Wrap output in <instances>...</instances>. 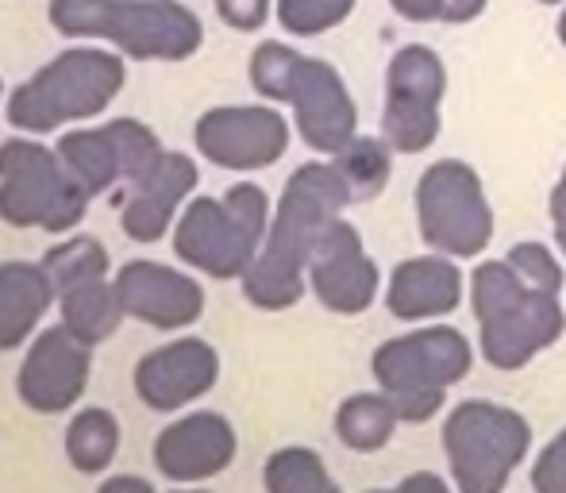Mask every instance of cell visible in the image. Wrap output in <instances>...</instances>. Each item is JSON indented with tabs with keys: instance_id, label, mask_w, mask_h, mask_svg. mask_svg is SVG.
I'll return each instance as SVG.
<instances>
[{
	"instance_id": "cell-1",
	"label": "cell",
	"mask_w": 566,
	"mask_h": 493,
	"mask_svg": "<svg viewBox=\"0 0 566 493\" xmlns=\"http://www.w3.org/2000/svg\"><path fill=\"white\" fill-rule=\"evenodd\" d=\"M347 204L355 201H350L347 181L332 158L297 166L285 181L274 217H270V232L259 259L239 277L243 297L266 313L297 305L308 290V259L316 251V240Z\"/></svg>"
},
{
	"instance_id": "cell-2",
	"label": "cell",
	"mask_w": 566,
	"mask_h": 493,
	"mask_svg": "<svg viewBox=\"0 0 566 493\" xmlns=\"http://www.w3.org/2000/svg\"><path fill=\"white\" fill-rule=\"evenodd\" d=\"M247 77L254 93L293 108V124L316 155H339L358 135V105L332 62L266 39L254 46Z\"/></svg>"
},
{
	"instance_id": "cell-3",
	"label": "cell",
	"mask_w": 566,
	"mask_h": 493,
	"mask_svg": "<svg viewBox=\"0 0 566 493\" xmlns=\"http://www.w3.org/2000/svg\"><path fill=\"white\" fill-rule=\"evenodd\" d=\"M470 313L478 344L493 370H524L536 355L555 347L566 332V308L552 293H536L516 277L505 259L478 262L470 274Z\"/></svg>"
},
{
	"instance_id": "cell-4",
	"label": "cell",
	"mask_w": 566,
	"mask_h": 493,
	"mask_svg": "<svg viewBox=\"0 0 566 493\" xmlns=\"http://www.w3.org/2000/svg\"><path fill=\"white\" fill-rule=\"evenodd\" d=\"M51 23L66 39H101L127 59L181 62L205 43V23L178 0H51Z\"/></svg>"
},
{
	"instance_id": "cell-5",
	"label": "cell",
	"mask_w": 566,
	"mask_h": 493,
	"mask_svg": "<svg viewBox=\"0 0 566 493\" xmlns=\"http://www.w3.org/2000/svg\"><path fill=\"white\" fill-rule=\"evenodd\" d=\"M127 70L113 51L74 46L51 59L8 97V124L20 132H54L62 124L93 120L119 97Z\"/></svg>"
},
{
	"instance_id": "cell-6",
	"label": "cell",
	"mask_w": 566,
	"mask_h": 493,
	"mask_svg": "<svg viewBox=\"0 0 566 493\" xmlns=\"http://www.w3.org/2000/svg\"><path fill=\"white\" fill-rule=\"evenodd\" d=\"M270 232V197L254 181H239L224 197H197L178 217L174 251L186 266L231 282L251 270Z\"/></svg>"
},
{
	"instance_id": "cell-7",
	"label": "cell",
	"mask_w": 566,
	"mask_h": 493,
	"mask_svg": "<svg viewBox=\"0 0 566 493\" xmlns=\"http://www.w3.org/2000/svg\"><path fill=\"white\" fill-rule=\"evenodd\" d=\"M528 420L485 397L454 405L443 420V451L459 493H505L516 466L528 459Z\"/></svg>"
},
{
	"instance_id": "cell-8",
	"label": "cell",
	"mask_w": 566,
	"mask_h": 493,
	"mask_svg": "<svg viewBox=\"0 0 566 493\" xmlns=\"http://www.w3.org/2000/svg\"><path fill=\"white\" fill-rule=\"evenodd\" d=\"M90 193L59 150L35 139L0 143V220L12 228L70 232L85 217Z\"/></svg>"
},
{
	"instance_id": "cell-9",
	"label": "cell",
	"mask_w": 566,
	"mask_h": 493,
	"mask_svg": "<svg viewBox=\"0 0 566 493\" xmlns=\"http://www.w3.org/2000/svg\"><path fill=\"white\" fill-rule=\"evenodd\" d=\"M417 224L424 246L448 259H478L493 243V209L474 166L440 158L420 174Z\"/></svg>"
},
{
	"instance_id": "cell-10",
	"label": "cell",
	"mask_w": 566,
	"mask_h": 493,
	"mask_svg": "<svg viewBox=\"0 0 566 493\" xmlns=\"http://www.w3.org/2000/svg\"><path fill=\"white\" fill-rule=\"evenodd\" d=\"M448 93V66L428 43H409L389 59L381 139L394 155H424L440 139V105Z\"/></svg>"
},
{
	"instance_id": "cell-11",
	"label": "cell",
	"mask_w": 566,
	"mask_h": 493,
	"mask_svg": "<svg viewBox=\"0 0 566 493\" xmlns=\"http://www.w3.org/2000/svg\"><path fill=\"white\" fill-rule=\"evenodd\" d=\"M43 270L54 282V297L62 308V328L74 332L82 344H105L124 324V305L116 297V282L108 277V251L90 235L66 240L43 254Z\"/></svg>"
},
{
	"instance_id": "cell-12",
	"label": "cell",
	"mask_w": 566,
	"mask_h": 493,
	"mask_svg": "<svg viewBox=\"0 0 566 493\" xmlns=\"http://www.w3.org/2000/svg\"><path fill=\"white\" fill-rule=\"evenodd\" d=\"M370 370L378 389L397 394H448L474 370L470 339L448 324H428L409 336H394L374 352Z\"/></svg>"
},
{
	"instance_id": "cell-13",
	"label": "cell",
	"mask_w": 566,
	"mask_h": 493,
	"mask_svg": "<svg viewBox=\"0 0 566 493\" xmlns=\"http://www.w3.org/2000/svg\"><path fill=\"white\" fill-rule=\"evenodd\" d=\"M59 155L70 166L82 189L90 197L108 193L116 186H132L139 181L150 166L163 155V143L147 124L132 120H113L101 127H82V132H66L59 139Z\"/></svg>"
},
{
	"instance_id": "cell-14",
	"label": "cell",
	"mask_w": 566,
	"mask_h": 493,
	"mask_svg": "<svg viewBox=\"0 0 566 493\" xmlns=\"http://www.w3.org/2000/svg\"><path fill=\"white\" fill-rule=\"evenodd\" d=\"M193 143L212 166L266 170L290 150V124L270 105H220L197 120Z\"/></svg>"
},
{
	"instance_id": "cell-15",
	"label": "cell",
	"mask_w": 566,
	"mask_h": 493,
	"mask_svg": "<svg viewBox=\"0 0 566 493\" xmlns=\"http://www.w3.org/2000/svg\"><path fill=\"white\" fill-rule=\"evenodd\" d=\"M378 262L366 254L363 235L350 220L336 217L324 235L316 240V251L308 259V290L316 293L328 313L358 316L378 297Z\"/></svg>"
},
{
	"instance_id": "cell-16",
	"label": "cell",
	"mask_w": 566,
	"mask_h": 493,
	"mask_svg": "<svg viewBox=\"0 0 566 493\" xmlns=\"http://www.w3.org/2000/svg\"><path fill=\"white\" fill-rule=\"evenodd\" d=\"M93 355L90 344L70 328H46L23 355V367L15 374V394L31 412H66L90 386Z\"/></svg>"
},
{
	"instance_id": "cell-17",
	"label": "cell",
	"mask_w": 566,
	"mask_h": 493,
	"mask_svg": "<svg viewBox=\"0 0 566 493\" xmlns=\"http://www.w3.org/2000/svg\"><path fill=\"white\" fill-rule=\"evenodd\" d=\"M113 282H116V297H119V305H124V313L132 316V321H143L158 332L189 328V324H197L205 313L201 282L174 266H163V262L135 259V262H127V266H119V274Z\"/></svg>"
},
{
	"instance_id": "cell-18",
	"label": "cell",
	"mask_w": 566,
	"mask_h": 493,
	"mask_svg": "<svg viewBox=\"0 0 566 493\" xmlns=\"http://www.w3.org/2000/svg\"><path fill=\"white\" fill-rule=\"evenodd\" d=\"M220 378V355L209 339H174L143 355L135 367V394L155 412H178L181 405L205 397Z\"/></svg>"
},
{
	"instance_id": "cell-19",
	"label": "cell",
	"mask_w": 566,
	"mask_h": 493,
	"mask_svg": "<svg viewBox=\"0 0 566 493\" xmlns=\"http://www.w3.org/2000/svg\"><path fill=\"white\" fill-rule=\"evenodd\" d=\"M235 428L220 412H189L163 428L155 440V463L174 486H197L217 474H224L235 459Z\"/></svg>"
},
{
	"instance_id": "cell-20",
	"label": "cell",
	"mask_w": 566,
	"mask_h": 493,
	"mask_svg": "<svg viewBox=\"0 0 566 493\" xmlns=\"http://www.w3.org/2000/svg\"><path fill=\"white\" fill-rule=\"evenodd\" d=\"M197 186V162L181 150H163L158 162L132 181L124 193V212L119 228L135 243H158L174 228L178 204L193 193Z\"/></svg>"
},
{
	"instance_id": "cell-21",
	"label": "cell",
	"mask_w": 566,
	"mask_h": 493,
	"mask_svg": "<svg viewBox=\"0 0 566 493\" xmlns=\"http://www.w3.org/2000/svg\"><path fill=\"white\" fill-rule=\"evenodd\" d=\"M462 293H467V282H462L459 262L428 251L394 266L386 285V308L397 321L409 324L440 321V316H451L462 305Z\"/></svg>"
},
{
	"instance_id": "cell-22",
	"label": "cell",
	"mask_w": 566,
	"mask_h": 493,
	"mask_svg": "<svg viewBox=\"0 0 566 493\" xmlns=\"http://www.w3.org/2000/svg\"><path fill=\"white\" fill-rule=\"evenodd\" d=\"M54 301L43 262H0V352H15Z\"/></svg>"
},
{
	"instance_id": "cell-23",
	"label": "cell",
	"mask_w": 566,
	"mask_h": 493,
	"mask_svg": "<svg viewBox=\"0 0 566 493\" xmlns=\"http://www.w3.org/2000/svg\"><path fill=\"white\" fill-rule=\"evenodd\" d=\"M397 424H401V417H397L389 394H381V389L378 394H350L336 409L339 443L358 451V455H374V451L386 448L394 440Z\"/></svg>"
},
{
	"instance_id": "cell-24",
	"label": "cell",
	"mask_w": 566,
	"mask_h": 493,
	"mask_svg": "<svg viewBox=\"0 0 566 493\" xmlns=\"http://www.w3.org/2000/svg\"><path fill=\"white\" fill-rule=\"evenodd\" d=\"M336 170L350 189V201H374L386 193L389 174H394V147L378 135H355L339 155H332Z\"/></svg>"
},
{
	"instance_id": "cell-25",
	"label": "cell",
	"mask_w": 566,
	"mask_h": 493,
	"mask_svg": "<svg viewBox=\"0 0 566 493\" xmlns=\"http://www.w3.org/2000/svg\"><path fill=\"white\" fill-rule=\"evenodd\" d=\"M119 451V420L108 409H85L66 428V455L82 474H101Z\"/></svg>"
},
{
	"instance_id": "cell-26",
	"label": "cell",
	"mask_w": 566,
	"mask_h": 493,
	"mask_svg": "<svg viewBox=\"0 0 566 493\" xmlns=\"http://www.w3.org/2000/svg\"><path fill=\"white\" fill-rule=\"evenodd\" d=\"M266 493H343L313 448H282L262 471Z\"/></svg>"
},
{
	"instance_id": "cell-27",
	"label": "cell",
	"mask_w": 566,
	"mask_h": 493,
	"mask_svg": "<svg viewBox=\"0 0 566 493\" xmlns=\"http://www.w3.org/2000/svg\"><path fill=\"white\" fill-rule=\"evenodd\" d=\"M358 0H277L274 15L290 35L313 39L324 31L339 28L350 12H355Z\"/></svg>"
},
{
	"instance_id": "cell-28",
	"label": "cell",
	"mask_w": 566,
	"mask_h": 493,
	"mask_svg": "<svg viewBox=\"0 0 566 493\" xmlns=\"http://www.w3.org/2000/svg\"><path fill=\"white\" fill-rule=\"evenodd\" d=\"M505 262L516 270V277H521L528 290L536 293H552V297H559L563 293V262L555 259L552 246L544 243H516L513 251L505 254Z\"/></svg>"
},
{
	"instance_id": "cell-29",
	"label": "cell",
	"mask_w": 566,
	"mask_h": 493,
	"mask_svg": "<svg viewBox=\"0 0 566 493\" xmlns=\"http://www.w3.org/2000/svg\"><path fill=\"white\" fill-rule=\"evenodd\" d=\"M532 493H566V428L532 463Z\"/></svg>"
},
{
	"instance_id": "cell-30",
	"label": "cell",
	"mask_w": 566,
	"mask_h": 493,
	"mask_svg": "<svg viewBox=\"0 0 566 493\" xmlns=\"http://www.w3.org/2000/svg\"><path fill=\"white\" fill-rule=\"evenodd\" d=\"M277 0H217V15L231 31H262Z\"/></svg>"
},
{
	"instance_id": "cell-31",
	"label": "cell",
	"mask_w": 566,
	"mask_h": 493,
	"mask_svg": "<svg viewBox=\"0 0 566 493\" xmlns=\"http://www.w3.org/2000/svg\"><path fill=\"white\" fill-rule=\"evenodd\" d=\"M389 4L409 23H436V20L443 23V4H448V0H389Z\"/></svg>"
},
{
	"instance_id": "cell-32",
	"label": "cell",
	"mask_w": 566,
	"mask_h": 493,
	"mask_svg": "<svg viewBox=\"0 0 566 493\" xmlns=\"http://www.w3.org/2000/svg\"><path fill=\"white\" fill-rule=\"evenodd\" d=\"M547 212H552V228H555V243H559L563 259H566V166L552 189V201H547Z\"/></svg>"
},
{
	"instance_id": "cell-33",
	"label": "cell",
	"mask_w": 566,
	"mask_h": 493,
	"mask_svg": "<svg viewBox=\"0 0 566 493\" xmlns=\"http://www.w3.org/2000/svg\"><path fill=\"white\" fill-rule=\"evenodd\" d=\"M397 493H454V490L440 479V474H432V471H412V474H405V479H401Z\"/></svg>"
},
{
	"instance_id": "cell-34",
	"label": "cell",
	"mask_w": 566,
	"mask_h": 493,
	"mask_svg": "<svg viewBox=\"0 0 566 493\" xmlns=\"http://www.w3.org/2000/svg\"><path fill=\"white\" fill-rule=\"evenodd\" d=\"M485 4H490V0H448V4H443V23L478 20V15L485 12Z\"/></svg>"
},
{
	"instance_id": "cell-35",
	"label": "cell",
	"mask_w": 566,
	"mask_h": 493,
	"mask_svg": "<svg viewBox=\"0 0 566 493\" xmlns=\"http://www.w3.org/2000/svg\"><path fill=\"white\" fill-rule=\"evenodd\" d=\"M97 493H155V486L143 482L139 474H116V479H108Z\"/></svg>"
},
{
	"instance_id": "cell-36",
	"label": "cell",
	"mask_w": 566,
	"mask_h": 493,
	"mask_svg": "<svg viewBox=\"0 0 566 493\" xmlns=\"http://www.w3.org/2000/svg\"><path fill=\"white\" fill-rule=\"evenodd\" d=\"M555 35H559V43H563V51H566V4H563V12H559V23H555Z\"/></svg>"
},
{
	"instance_id": "cell-37",
	"label": "cell",
	"mask_w": 566,
	"mask_h": 493,
	"mask_svg": "<svg viewBox=\"0 0 566 493\" xmlns=\"http://www.w3.org/2000/svg\"><path fill=\"white\" fill-rule=\"evenodd\" d=\"M178 493H209V490H178Z\"/></svg>"
},
{
	"instance_id": "cell-38",
	"label": "cell",
	"mask_w": 566,
	"mask_h": 493,
	"mask_svg": "<svg viewBox=\"0 0 566 493\" xmlns=\"http://www.w3.org/2000/svg\"><path fill=\"white\" fill-rule=\"evenodd\" d=\"M366 493H397V490H366Z\"/></svg>"
},
{
	"instance_id": "cell-39",
	"label": "cell",
	"mask_w": 566,
	"mask_h": 493,
	"mask_svg": "<svg viewBox=\"0 0 566 493\" xmlns=\"http://www.w3.org/2000/svg\"><path fill=\"white\" fill-rule=\"evenodd\" d=\"M539 4H563V0H539Z\"/></svg>"
}]
</instances>
